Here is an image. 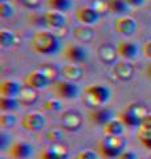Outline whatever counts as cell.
Returning <instances> with one entry per match:
<instances>
[{
  "mask_svg": "<svg viewBox=\"0 0 151 159\" xmlns=\"http://www.w3.org/2000/svg\"><path fill=\"white\" fill-rule=\"evenodd\" d=\"M140 127H146V129H151V113H149L146 116L142 122H140Z\"/></svg>",
  "mask_w": 151,
  "mask_h": 159,
  "instance_id": "obj_40",
  "label": "cell"
},
{
  "mask_svg": "<svg viewBox=\"0 0 151 159\" xmlns=\"http://www.w3.org/2000/svg\"><path fill=\"white\" fill-rule=\"evenodd\" d=\"M60 74L65 81H80L84 77V70L80 68L77 64H68V65H64L60 69Z\"/></svg>",
  "mask_w": 151,
  "mask_h": 159,
  "instance_id": "obj_17",
  "label": "cell"
},
{
  "mask_svg": "<svg viewBox=\"0 0 151 159\" xmlns=\"http://www.w3.org/2000/svg\"><path fill=\"white\" fill-rule=\"evenodd\" d=\"M64 54L70 64H82L89 57L88 51L82 45H78V44H69L64 49Z\"/></svg>",
  "mask_w": 151,
  "mask_h": 159,
  "instance_id": "obj_6",
  "label": "cell"
},
{
  "mask_svg": "<svg viewBox=\"0 0 151 159\" xmlns=\"http://www.w3.org/2000/svg\"><path fill=\"white\" fill-rule=\"evenodd\" d=\"M125 147H126V139L122 135L118 137L106 135L98 145V154L106 159L118 158L119 154L125 151Z\"/></svg>",
  "mask_w": 151,
  "mask_h": 159,
  "instance_id": "obj_3",
  "label": "cell"
},
{
  "mask_svg": "<svg viewBox=\"0 0 151 159\" xmlns=\"http://www.w3.org/2000/svg\"><path fill=\"white\" fill-rule=\"evenodd\" d=\"M113 76L119 80V81H130L134 76V66L129 61H119L114 64L113 68Z\"/></svg>",
  "mask_w": 151,
  "mask_h": 159,
  "instance_id": "obj_12",
  "label": "cell"
},
{
  "mask_svg": "<svg viewBox=\"0 0 151 159\" xmlns=\"http://www.w3.org/2000/svg\"><path fill=\"white\" fill-rule=\"evenodd\" d=\"M76 159H99V154L93 150H82L77 154Z\"/></svg>",
  "mask_w": 151,
  "mask_h": 159,
  "instance_id": "obj_34",
  "label": "cell"
},
{
  "mask_svg": "<svg viewBox=\"0 0 151 159\" xmlns=\"http://www.w3.org/2000/svg\"><path fill=\"white\" fill-rule=\"evenodd\" d=\"M125 110H127L134 118H137L139 122H142V119L150 113V111H149V107L146 106V105H143V103H140V102L130 103V105L126 107Z\"/></svg>",
  "mask_w": 151,
  "mask_h": 159,
  "instance_id": "obj_21",
  "label": "cell"
},
{
  "mask_svg": "<svg viewBox=\"0 0 151 159\" xmlns=\"http://www.w3.org/2000/svg\"><path fill=\"white\" fill-rule=\"evenodd\" d=\"M119 121L123 123L125 126L127 127H137V126H140V122L138 121L137 118H134L131 114H130L127 110H123L119 113Z\"/></svg>",
  "mask_w": 151,
  "mask_h": 159,
  "instance_id": "obj_29",
  "label": "cell"
},
{
  "mask_svg": "<svg viewBox=\"0 0 151 159\" xmlns=\"http://www.w3.org/2000/svg\"><path fill=\"white\" fill-rule=\"evenodd\" d=\"M77 20L82 25H94L98 23V20L101 19V15L95 11L93 7H81L77 9L76 12Z\"/></svg>",
  "mask_w": 151,
  "mask_h": 159,
  "instance_id": "obj_11",
  "label": "cell"
},
{
  "mask_svg": "<svg viewBox=\"0 0 151 159\" xmlns=\"http://www.w3.org/2000/svg\"><path fill=\"white\" fill-rule=\"evenodd\" d=\"M21 85L16 81L8 80V81H3L0 85V96L2 97H9V98H16L21 93Z\"/></svg>",
  "mask_w": 151,
  "mask_h": 159,
  "instance_id": "obj_18",
  "label": "cell"
},
{
  "mask_svg": "<svg viewBox=\"0 0 151 159\" xmlns=\"http://www.w3.org/2000/svg\"><path fill=\"white\" fill-rule=\"evenodd\" d=\"M150 159H151V157H150Z\"/></svg>",
  "mask_w": 151,
  "mask_h": 159,
  "instance_id": "obj_45",
  "label": "cell"
},
{
  "mask_svg": "<svg viewBox=\"0 0 151 159\" xmlns=\"http://www.w3.org/2000/svg\"><path fill=\"white\" fill-rule=\"evenodd\" d=\"M143 54L146 56V58L151 60V41L144 43V45H143Z\"/></svg>",
  "mask_w": 151,
  "mask_h": 159,
  "instance_id": "obj_41",
  "label": "cell"
},
{
  "mask_svg": "<svg viewBox=\"0 0 151 159\" xmlns=\"http://www.w3.org/2000/svg\"><path fill=\"white\" fill-rule=\"evenodd\" d=\"M73 37L80 43H92L95 37V32L92 27L81 25L73 29Z\"/></svg>",
  "mask_w": 151,
  "mask_h": 159,
  "instance_id": "obj_19",
  "label": "cell"
},
{
  "mask_svg": "<svg viewBox=\"0 0 151 159\" xmlns=\"http://www.w3.org/2000/svg\"><path fill=\"white\" fill-rule=\"evenodd\" d=\"M9 143H11V135H8L6 131H3L2 134H0V147L6 148Z\"/></svg>",
  "mask_w": 151,
  "mask_h": 159,
  "instance_id": "obj_37",
  "label": "cell"
},
{
  "mask_svg": "<svg viewBox=\"0 0 151 159\" xmlns=\"http://www.w3.org/2000/svg\"><path fill=\"white\" fill-rule=\"evenodd\" d=\"M89 118L94 125L98 126H105L108 122H110L112 119H114V114L112 110L105 107H97L93 109V111L89 114Z\"/></svg>",
  "mask_w": 151,
  "mask_h": 159,
  "instance_id": "obj_16",
  "label": "cell"
},
{
  "mask_svg": "<svg viewBox=\"0 0 151 159\" xmlns=\"http://www.w3.org/2000/svg\"><path fill=\"white\" fill-rule=\"evenodd\" d=\"M138 28V23L130 16H122L115 20L114 29L121 36H131Z\"/></svg>",
  "mask_w": 151,
  "mask_h": 159,
  "instance_id": "obj_9",
  "label": "cell"
},
{
  "mask_svg": "<svg viewBox=\"0 0 151 159\" xmlns=\"http://www.w3.org/2000/svg\"><path fill=\"white\" fill-rule=\"evenodd\" d=\"M12 159H31L34 154V148L28 142H15L9 148Z\"/></svg>",
  "mask_w": 151,
  "mask_h": 159,
  "instance_id": "obj_10",
  "label": "cell"
},
{
  "mask_svg": "<svg viewBox=\"0 0 151 159\" xmlns=\"http://www.w3.org/2000/svg\"><path fill=\"white\" fill-rule=\"evenodd\" d=\"M146 76H147L151 80V62L147 65V68H146Z\"/></svg>",
  "mask_w": 151,
  "mask_h": 159,
  "instance_id": "obj_43",
  "label": "cell"
},
{
  "mask_svg": "<svg viewBox=\"0 0 151 159\" xmlns=\"http://www.w3.org/2000/svg\"><path fill=\"white\" fill-rule=\"evenodd\" d=\"M21 6L25 8H29V9H34V8H39L41 6L43 0H20Z\"/></svg>",
  "mask_w": 151,
  "mask_h": 159,
  "instance_id": "obj_36",
  "label": "cell"
},
{
  "mask_svg": "<svg viewBox=\"0 0 151 159\" xmlns=\"http://www.w3.org/2000/svg\"><path fill=\"white\" fill-rule=\"evenodd\" d=\"M39 99V92L37 89H33V88H23L21 89V93L19 96V101L20 103L23 105H32Z\"/></svg>",
  "mask_w": 151,
  "mask_h": 159,
  "instance_id": "obj_20",
  "label": "cell"
},
{
  "mask_svg": "<svg viewBox=\"0 0 151 159\" xmlns=\"http://www.w3.org/2000/svg\"><path fill=\"white\" fill-rule=\"evenodd\" d=\"M97 56L101 62L106 64V65H112V64H117V57L119 54L115 47L110 45V44H103L98 48Z\"/></svg>",
  "mask_w": 151,
  "mask_h": 159,
  "instance_id": "obj_13",
  "label": "cell"
},
{
  "mask_svg": "<svg viewBox=\"0 0 151 159\" xmlns=\"http://www.w3.org/2000/svg\"><path fill=\"white\" fill-rule=\"evenodd\" d=\"M13 15H15V9L8 2L0 3V16H2V19H11Z\"/></svg>",
  "mask_w": 151,
  "mask_h": 159,
  "instance_id": "obj_31",
  "label": "cell"
},
{
  "mask_svg": "<svg viewBox=\"0 0 151 159\" xmlns=\"http://www.w3.org/2000/svg\"><path fill=\"white\" fill-rule=\"evenodd\" d=\"M92 7L99 15H103L106 11H109V3H108V0H93Z\"/></svg>",
  "mask_w": 151,
  "mask_h": 159,
  "instance_id": "obj_33",
  "label": "cell"
},
{
  "mask_svg": "<svg viewBox=\"0 0 151 159\" xmlns=\"http://www.w3.org/2000/svg\"><path fill=\"white\" fill-rule=\"evenodd\" d=\"M47 137L50 143H60L64 139V133L58 130H50Z\"/></svg>",
  "mask_w": 151,
  "mask_h": 159,
  "instance_id": "obj_35",
  "label": "cell"
},
{
  "mask_svg": "<svg viewBox=\"0 0 151 159\" xmlns=\"http://www.w3.org/2000/svg\"><path fill=\"white\" fill-rule=\"evenodd\" d=\"M39 159H58V158H57L56 154H54V152L48 147L47 150L41 151V154L39 155Z\"/></svg>",
  "mask_w": 151,
  "mask_h": 159,
  "instance_id": "obj_38",
  "label": "cell"
},
{
  "mask_svg": "<svg viewBox=\"0 0 151 159\" xmlns=\"http://www.w3.org/2000/svg\"><path fill=\"white\" fill-rule=\"evenodd\" d=\"M84 125V118L77 110H66L61 116V127L65 131L76 133L81 130Z\"/></svg>",
  "mask_w": 151,
  "mask_h": 159,
  "instance_id": "obj_4",
  "label": "cell"
},
{
  "mask_svg": "<svg viewBox=\"0 0 151 159\" xmlns=\"http://www.w3.org/2000/svg\"><path fill=\"white\" fill-rule=\"evenodd\" d=\"M17 125V117L15 116L13 113H4L2 111L0 114V127L3 130H7V129H12Z\"/></svg>",
  "mask_w": 151,
  "mask_h": 159,
  "instance_id": "obj_27",
  "label": "cell"
},
{
  "mask_svg": "<svg viewBox=\"0 0 151 159\" xmlns=\"http://www.w3.org/2000/svg\"><path fill=\"white\" fill-rule=\"evenodd\" d=\"M117 51L121 57H123L126 61L134 60L138 56V45L129 40H121L117 45Z\"/></svg>",
  "mask_w": 151,
  "mask_h": 159,
  "instance_id": "obj_15",
  "label": "cell"
},
{
  "mask_svg": "<svg viewBox=\"0 0 151 159\" xmlns=\"http://www.w3.org/2000/svg\"><path fill=\"white\" fill-rule=\"evenodd\" d=\"M125 125L119 119H112L110 122H108L106 125L103 126V131L106 135H113V137H118L122 135L125 131Z\"/></svg>",
  "mask_w": 151,
  "mask_h": 159,
  "instance_id": "obj_22",
  "label": "cell"
},
{
  "mask_svg": "<svg viewBox=\"0 0 151 159\" xmlns=\"http://www.w3.org/2000/svg\"><path fill=\"white\" fill-rule=\"evenodd\" d=\"M6 2H8V0H0V3H6Z\"/></svg>",
  "mask_w": 151,
  "mask_h": 159,
  "instance_id": "obj_44",
  "label": "cell"
},
{
  "mask_svg": "<svg viewBox=\"0 0 151 159\" xmlns=\"http://www.w3.org/2000/svg\"><path fill=\"white\" fill-rule=\"evenodd\" d=\"M20 106V101L16 98L2 97L0 98V110L4 113H13Z\"/></svg>",
  "mask_w": 151,
  "mask_h": 159,
  "instance_id": "obj_25",
  "label": "cell"
},
{
  "mask_svg": "<svg viewBox=\"0 0 151 159\" xmlns=\"http://www.w3.org/2000/svg\"><path fill=\"white\" fill-rule=\"evenodd\" d=\"M31 47L39 54H54L61 48V41L56 33L50 31H37L32 36Z\"/></svg>",
  "mask_w": 151,
  "mask_h": 159,
  "instance_id": "obj_1",
  "label": "cell"
},
{
  "mask_svg": "<svg viewBox=\"0 0 151 159\" xmlns=\"http://www.w3.org/2000/svg\"><path fill=\"white\" fill-rule=\"evenodd\" d=\"M57 96L62 99H74L80 96V88L70 81H57L54 85Z\"/></svg>",
  "mask_w": 151,
  "mask_h": 159,
  "instance_id": "obj_7",
  "label": "cell"
},
{
  "mask_svg": "<svg viewBox=\"0 0 151 159\" xmlns=\"http://www.w3.org/2000/svg\"><path fill=\"white\" fill-rule=\"evenodd\" d=\"M50 150H52L54 154L57 155L58 159H68L69 157V150H68V147L64 145V143H52V146L49 147Z\"/></svg>",
  "mask_w": 151,
  "mask_h": 159,
  "instance_id": "obj_30",
  "label": "cell"
},
{
  "mask_svg": "<svg viewBox=\"0 0 151 159\" xmlns=\"http://www.w3.org/2000/svg\"><path fill=\"white\" fill-rule=\"evenodd\" d=\"M115 159H138V155L134 151H126L125 150L122 154H119L118 158H115Z\"/></svg>",
  "mask_w": 151,
  "mask_h": 159,
  "instance_id": "obj_39",
  "label": "cell"
},
{
  "mask_svg": "<svg viewBox=\"0 0 151 159\" xmlns=\"http://www.w3.org/2000/svg\"><path fill=\"white\" fill-rule=\"evenodd\" d=\"M108 3L109 11L115 15H126L130 9V6L125 0H108Z\"/></svg>",
  "mask_w": 151,
  "mask_h": 159,
  "instance_id": "obj_24",
  "label": "cell"
},
{
  "mask_svg": "<svg viewBox=\"0 0 151 159\" xmlns=\"http://www.w3.org/2000/svg\"><path fill=\"white\" fill-rule=\"evenodd\" d=\"M17 43V36L13 32L8 31V29H2L0 31V47L4 49L12 48L16 45Z\"/></svg>",
  "mask_w": 151,
  "mask_h": 159,
  "instance_id": "obj_23",
  "label": "cell"
},
{
  "mask_svg": "<svg viewBox=\"0 0 151 159\" xmlns=\"http://www.w3.org/2000/svg\"><path fill=\"white\" fill-rule=\"evenodd\" d=\"M44 21L45 25L53 29H61L66 25V16H64L62 12L58 11H48L44 13Z\"/></svg>",
  "mask_w": 151,
  "mask_h": 159,
  "instance_id": "obj_14",
  "label": "cell"
},
{
  "mask_svg": "<svg viewBox=\"0 0 151 159\" xmlns=\"http://www.w3.org/2000/svg\"><path fill=\"white\" fill-rule=\"evenodd\" d=\"M21 123H23V127L25 130L39 131V130H43L45 125H47V118H45L41 113L32 111V113L25 114Z\"/></svg>",
  "mask_w": 151,
  "mask_h": 159,
  "instance_id": "obj_5",
  "label": "cell"
},
{
  "mask_svg": "<svg viewBox=\"0 0 151 159\" xmlns=\"http://www.w3.org/2000/svg\"><path fill=\"white\" fill-rule=\"evenodd\" d=\"M112 98V92L108 86L103 85H90L84 90L82 102L88 107L97 109L102 107L105 103L110 101Z\"/></svg>",
  "mask_w": 151,
  "mask_h": 159,
  "instance_id": "obj_2",
  "label": "cell"
},
{
  "mask_svg": "<svg viewBox=\"0 0 151 159\" xmlns=\"http://www.w3.org/2000/svg\"><path fill=\"white\" fill-rule=\"evenodd\" d=\"M44 107H45V110H48V111H60L64 107V105L58 99H48V101L45 102Z\"/></svg>",
  "mask_w": 151,
  "mask_h": 159,
  "instance_id": "obj_32",
  "label": "cell"
},
{
  "mask_svg": "<svg viewBox=\"0 0 151 159\" xmlns=\"http://www.w3.org/2000/svg\"><path fill=\"white\" fill-rule=\"evenodd\" d=\"M40 70H43V73L50 80V81H52V84L57 81L58 76H61L58 69L54 65H50V64H44V65H41L40 66Z\"/></svg>",
  "mask_w": 151,
  "mask_h": 159,
  "instance_id": "obj_28",
  "label": "cell"
},
{
  "mask_svg": "<svg viewBox=\"0 0 151 159\" xmlns=\"http://www.w3.org/2000/svg\"><path fill=\"white\" fill-rule=\"evenodd\" d=\"M48 6L50 7L52 11H58V12H68L72 9V0H48Z\"/></svg>",
  "mask_w": 151,
  "mask_h": 159,
  "instance_id": "obj_26",
  "label": "cell"
},
{
  "mask_svg": "<svg viewBox=\"0 0 151 159\" xmlns=\"http://www.w3.org/2000/svg\"><path fill=\"white\" fill-rule=\"evenodd\" d=\"M130 7H142L146 0H125Z\"/></svg>",
  "mask_w": 151,
  "mask_h": 159,
  "instance_id": "obj_42",
  "label": "cell"
},
{
  "mask_svg": "<svg viewBox=\"0 0 151 159\" xmlns=\"http://www.w3.org/2000/svg\"><path fill=\"white\" fill-rule=\"evenodd\" d=\"M24 84H25V86H29V88H33L39 90V89H44L49 86L52 84V81L43 73V70L37 69V70H33L25 76Z\"/></svg>",
  "mask_w": 151,
  "mask_h": 159,
  "instance_id": "obj_8",
  "label": "cell"
}]
</instances>
